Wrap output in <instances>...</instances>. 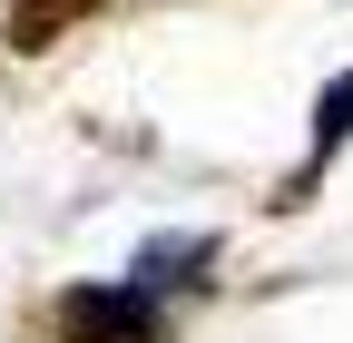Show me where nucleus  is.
<instances>
[{"instance_id":"1","label":"nucleus","mask_w":353,"mask_h":343,"mask_svg":"<svg viewBox=\"0 0 353 343\" xmlns=\"http://www.w3.org/2000/svg\"><path fill=\"white\" fill-rule=\"evenodd\" d=\"M59 333L69 343H167L157 333V284H79V294H59Z\"/></svg>"},{"instance_id":"2","label":"nucleus","mask_w":353,"mask_h":343,"mask_svg":"<svg viewBox=\"0 0 353 343\" xmlns=\"http://www.w3.org/2000/svg\"><path fill=\"white\" fill-rule=\"evenodd\" d=\"M88 10H108V0H20V10H10V50H50V39L79 30Z\"/></svg>"},{"instance_id":"3","label":"nucleus","mask_w":353,"mask_h":343,"mask_svg":"<svg viewBox=\"0 0 353 343\" xmlns=\"http://www.w3.org/2000/svg\"><path fill=\"white\" fill-rule=\"evenodd\" d=\"M343 127H353V79H334V89H324V108H314V157L343 138Z\"/></svg>"}]
</instances>
